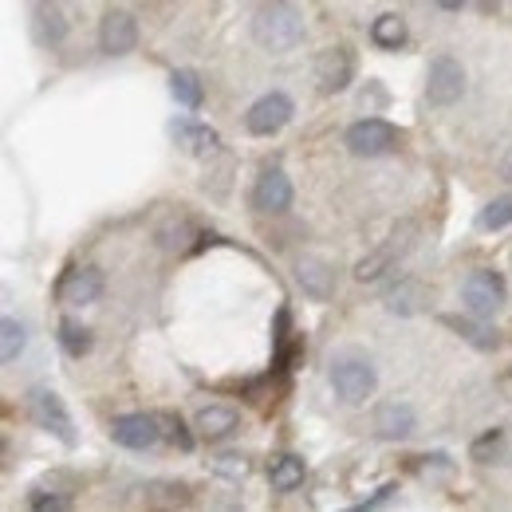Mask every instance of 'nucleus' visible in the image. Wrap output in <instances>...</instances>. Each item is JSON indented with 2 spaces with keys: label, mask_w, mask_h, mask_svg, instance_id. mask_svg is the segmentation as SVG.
Returning a JSON list of instances; mask_svg holds the SVG:
<instances>
[{
  "label": "nucleus",
  "mask_w": 512,
  "mask_h": 512,
  "mask_svg": "<svg viewBox=\"0 0 512 512\" xmlns=\"http://www.w3.org/2000/svg\"><path fill=\"white\" fill-rule=\"evenodd\" d=\"M253 40L264 52H292L304 40V12L288 0H268L253 16Z\"/></svg>",
  "instance_id": "f257e3e1"
},
{
  "label": "nucleus",
  "mask_w": 512,
  "mask_h": 512,
  "mask_svg": "<svg viewBox=\"0 0 512 512\" xmlns=\"http://www.w3.org/2000/svg\"><path fill=\"white\" fill-rule=\"evenodd\" d=\"M375 383H379L375 363L363 359V355H339V359L331 363V390H335L339 402H347V406L367 402V398L375 394Z\"/></svg>",
  "instance_id": "f03ea898"
},
{
  "label": "nucleus",
  "mask_w": 512,
  "mask_h": 512,
  "mask_svg": "<svg viewBox=\"0 0 512 512\" xmlns=\"http://www.w3.org/2000/svg\"><path fill=\"white\" fill-rule=\"evenodd\" d=\"M461 300H465L469 316H477V320H493V316L505 308L509 288H505V280H501L497 272L481 268V272H469V280L461 284Z\"/></svg>",
  "instance_id": "7ed1b4c3"
},
{
  "label": "nucleus",
  "mask_w": 512,
  "mask_h": 512,
  "mask_svg": "<svg viewBox=\"0 0 512 512\" xmlns=\"http://www.w3.org/2000/svg\"><path fill=\"white\" fill-rule=\"evenodd\" d=\"M28 410H32V422L48 434H56L64 446H75V426H71V414H67L64 398L48 386H36L28 394Z\"/></svg>",
  "instance_id": "20e7f679"
},
{
  "label": "nucleus",
  "mask_w": 512,
  "mask_h": 512,
  "mask_svg": "<svg viewBox=\"0 0 512 512\" xmlns=\"http://www.w3.org/2000/svg\"><path fill=\"white\" fill-rule=\"evenodd\" d=\"M292 115H296L292 99H288L284 91H268V95H260L253 107H249L245 127H249V134H256V138H268V134H276V130L288 127Z\"/></svg>",
  "instance_id": "39448f33"
},
{
  "label": "nucleus",
  "mask_w": 512,
  "mask_h": 512,
  "mask_svg": "<svg viewBox=\"0 0 512 512\" xmlns=\"http://www.w3.org/2000/svg\"><path fill=\"white\" fill-rule=\"evenodd\" d=\"M465 95V67L453 56H434L430 75H426V99L434 107H453Z\"/></svg>",
  "instance_id": "423d86ee"
},
{
  "label": "nucleus",
  "mask_w": 512,
  "mask_h": 512,
  "mask_svg": "<svg viewBox=\"0 0 512 512\" xmlns=\"http://www.w3.org/2000/svg\"><path fill=\"white\" fill-rule=\"evenodd\" d=\"M398 127H390L386 119H363L347 130V150L359 154V158H379V154H390L398 146Z\"/></svg>",
  "instance_id": "0eeeda50"
},
{
  "label": "nucleus",
  "mask_w": 512,
  "mask_h": 512,
  "mask_svg": "<svg viewBox=\"0 0 512 512\" xmlns=\"http://www.w3.org/2000/svg\"><path fill=\"white\" fill-rule=\"evenodd\" d=\"M111 438L123 449H150L162 442L158 414H119L111 422Z\"/></svg>",
  "instance_id": "6e6552de"
},
{
  "label": "nucleus",
  "mask_w": 512,
  "mask_h": 512,
  "mask_svg": "<svg viewBox=\"0 0 512 512\" xmlns=\"http://www.w3.org/2000/svg\"><path fill=\"white\" fill-rule=\"evenodd\" d=\"M355 79V52L351 48H327L316 60V83H320L323 95H335V91H347Z\"/></svg>",
  "instance_id": "1a4fd4ad"
},
{
  "label": "nucleus",
  "mask_w": 512,
  "mask_h": 512,
  "mask_svg": "<svg viewBox=\"0 0 512 512\" xmlns=\"http://www.w3.org/2000/svg\"><path fill=\"white\" fill-rule=\"evenodd\" d=\"M134 44H138V20L123 8H111L99 24V48L107 56H127L134 52Z\"/></svg>",
  "instance_id": "9d476101"
},
{
  "label": "nucleus",
  "mask_w": 512,
  "mask_h": 512,
  "mask_svg": "<svg viewBox=\"0 0 512 512\" xmlns=\"http://www.w3.org/2000/svg\"><path fill=\"white\" fill-rule=\"evenodd\" d=\"M288 205H292V182H288V174L276 170V166L260 170V178H256V186H253L256 213H284Z\"/></svg>",
  "instance_id": "9b49d317"
},
{
  "label": "nucleus",
  "mask_w": 512,
  "mask_h": 512,
  "mask_svg": "<svg viewBox=\"0 0 512 512\" xmlns=\"http://www.w3.org/2000/svg\"><path fill=\"white\" fill-rule=\"evenodd\" d=\"M414 422H418V414L402 398H386V402H379V410H375V430L383 434L386 442H398V438L414 434Z\"/></svg>",
  "instance_id": "f8f14e48"
},
{
  "label": "nucleus",
  "mask_w": 512,
  "mask_h": 512,
  "mask_svg": "<svg viewBox=\"0 0 512 512\" xmlns=\"http://www.w3.org/2000/svg\"><path fill=\"white\" fill-rule=\"evenodd\" d=\"M99 292H103V272L99 268H71L64 276V284H60V300L71 304V308H79V304H95L99 300Z\"/></svg>",
  "instance_id": "ddd939ff"
},
{
  "label": "nucleus",
  "mask_w": 512,
  "mask_h": 512,
  "mask_svg": "<svg viewBox=\"0 0 512 512\" xmlns=\"http://www.w3.org/2000/svg\"><path fill=\"white\" fill-rule=\"evenodd\" d=\"M296 284L312 300H331V292H335V268L327 260H320V256H304L296 264Z\"/></svg>",
  "instance_id": "4468645a"
},
{
  "label": "nucleus",
  "mask_w": 512,
  "mask_h": 512,
  "mask_svg": "<svg viewBox=\"0 0 512 512\" xmlns=\"http://www.w3.org/2000/svg\"><path fill=\"white\" fill-rule=\"evenodd\" d=\"M410 233H414V229H410V225H402V229H398V233L390 237V245H383L379 253L363 256V260L355 264V276H359L363 284H367V280H379L386 268H390V264H394L398 256L410 249Z\"/></svg>",
  "instance_id": "2eb2a0df"
},
{
  "label": "nucleus",
  "mask_w": 512,
  "mask_h": 512,
  "mask_svg": "<svg viewBox=\"0 0 512 512\" xmlns=\"http://www.w3.org/2000/svg\"><path fill=\"white\" fill-rule=\"evenodd\" d=\"M304 461L296 457V453H284V457H272V465H268V481H272V489L276 493H292V489H300L304 485Z\"/></svg>",
  "instance_id": "dca6fc26"
},
{
  "label": "nucleus",
  "mask_w": 512,
  "mask_h": 512,
  "mask_svg": "<svg viewBox=\"0 0 512 512\" xmlns=\"http://www.w3.org/2000/svg\"><path fill=\"white\" fill-rule=\"evenodd\" d=\"M197 434L201 438H225V434H233L237 430V410H229V406H205V410H197Z\"/></svg>",
  "instance_id": "f3484780"
},
{
  "label": "nucleus",
  "mask_w": 512,
  "mask_h": 512,
  "mask_svg": "<svg viewBox=\"0 0 512 512\" xmlns=\"http://www.w3.org/2000/svg\"><path fill=\"white\" fill-rule=\"evenodd\" d=\"M422 304H426V288L418 280H402L398 288L386 292V312H394V316H414Z\"/></svg>",
  "instance_id": "a211bd4d"
},
{
  "label": "nucleus",
  "mask_w": 512,
  "mask_h": 512,
  "mask_svg": "<svg viewBox=\"0 0 512 512\" xmlns=\"http://www.w3.org/2000/svg\"><path fill=\"white\" fill-rule=\"evenodd\" d=\"M36 40L44 44V48H60L67 40V20L60 8H36Z\"/></svg>",
  "instance_id": "6ab92c4d"
},
{
  "label": "nucleus",
  "mask_w": 512,
  "mask_h": 512,
  "mask_svg": "<svg viewBox=\"0 0 512 512\" xmlns=\"http://www.w3.org/2000/svg\"><path fill=\"white\" fill-rule=\"evenodd\" d=\"M174 134L186 142V150H193V154H201V158H209V154H217L221 150V134L209 127H197V123H178L174 127Z\"/></svg>",
  "instance_id": "aec40b11"
},
{
  "label": "nucleus",
  "mask_w": 512,
  "mask_h": 512,
  "mask_svg": "<svg viewBox=\"0 0 512 512\" xmlns=\"http://www.w3.org/2000/svg\"><path fill=\"white\" fill-rule=\"evenodd\" d=\"M371 40H375L379 48H386V52L402 48V44H406V20L394 16V12H383V16L371 24Z\"/></svg>",
  "instance_id": "412c9836"
},
{
  "label": "nucleus",
  "mask_w": 512,
  "mask_h": 512,
  "mask_svg": "<svg viewBox=\"0 0 512 512\" xmlns=\"http://www.w3.org/2000/svg\"><path fill=\"white\" fill-rule=\"evenodd\" d=\"M24 347H28V327L8 316V320L0 323V359L4 363H16Z\"/></svg>",
  "instance_id": "4be33fe9"
},
{
  "label": "nucleus",
  "mask_w": 512,
  "mask_h": 512,
  "mask_svg": "<svg viewBox=\"0 0 512 512\" xmlns=\"http://www.w3.org/2000/svg\"><path fill=\"white\" fill-rule=\"evenodd\" d=\"M170 91H174V99H178L182 107H190V111H197V107H201V99H205L201 79H197L193 71H186V67L170 75Z\"/></svg>",
  "instance_id": "5701e85b"
},
{
  "label": "nucleus",
  "mask_w": 512,
  "mask_h": 512,
  "mask_svg": "<svg viewBox=\"0 0 512 512\" xmlns=\"http://www.w3.org/2000/svg\"><path fill=\"white\" fill-rule=\"evenodd\" d=\"M446 327H453L465 343H473V347H481V351H489V347H497V331H489V327H481L477 316L473 320H457V316H446Z\"/></svg>",
  "instance_id": "b1692460"
},
{
  "label": "nucleus",
  "mask_w": 512,
  "mask_h": 512,
  "mask_svg": "<svg viewBox=\"0 0 512 512\" xmlns=\"http://www.w3.org/2000/svg\"><path fill=\"white\" fill-rule=\"evenodd\" d=\"M60 347H64L71 359H83V355L91 351V331H87L83 323L64 320L60 323Z\"/></svg>",
  "instance_id": "393cba45"
},
{
  "label": "nucleus",
  "mask_w": 512,
  "mask_h": 512,
  "mask_svg": "<svg viewBox=\"0 0 512 512\" xmlns=\"http://www.w3.org/2000/svg\"><path fill=\"white\" fill-rule=\"evenodd\" d=\"M477 225H481V229H505V225H512V197H493V201L477 213Z\"/></svg>",
  "instance_id": "a878e982"
},
{
  "label": "nucleus",
  "mask_w": 512,
  "mask_h": 512,
  "mask_svg": "<svg viewBox=\"0 0 512 512\" xmlns=\"http://www.w3.org/2000/svg\"><path fill=\"white\" fill-rule=\"evenodd\" d=\"M473 461H481V465H493V461H501L505 457V434L501 430H489L485 438H477L473 442Z\"/></svg>",
  "instance_id": "bb28decb"
},
{
  "label": "nucleus",
  "mask_w": 512,
  "mask_h": 512,
  "mask_svg": "<svg viewBox=\"0 0 512 512\" xmlns=\"http://www.w3.org/2000/svg\"><path fill=\"white\" fill-rule=\"evenodd\" d=\"M158 426H162V438H166V442H174L182 453H190L193 449V434L186 430V422H182L178 414H158Z\"/></svg>",
  "instance_id": "cd10ccee"
},
{
  "label": "nucleus",
  "mask_w": 512,
  "mask_h": 512,
  "mask_svg": "<svg viewBox=\"0 0 512 512\" xmlns=\"http://www.w3.org/2000/svg\"><path fill=\"white\" fill-rule=\"evenodd\" d=\"M213 469H217L221 477H233V481H241V477L249 473V465H245V457H237V453H221V457L213 461Z\"/></svg>",
  "instance_id": "c85d7f7f"
},
{
  "label": "nucleus",
  "mask_w": 512,
  "mask_h": 512,
  "mask_svg": "<svg viewBox=\"0 0 512 512\" xmlns=\"http://www.w3.org/2000/svg\"><path fill=\"white\" fill-rule=\"evenodd\" d=\"M186 237H190V225H186V221H170V225L162 229V245H166V249H182Z\"/></svg>",
  "instance_id": "c756f323"
},
{
  "label": "nucleus",
  "mask_w": 512,
  "mask_h": 512,
  "mask_svg": "<svg viewBox=\"0 0 512 512\" xmlns=\"http://www.w3.org/2000/svg\"><path fill=\"white\" fill-rule=\"evenodd\" d=\"M28 505H32L36 512H48V509H64L67 501H64V497H48L44 489H36V493L28 497Z\"/></svg>",
  "instance_id": "7c9ffc66"
},
{
  "label": "nucleus",
  "mask_w": 512,
  "mask_h": 512,
  "mask_svg": "<svg viewBox=\"0 0 512 512\" xmlns=\"http://www.w3.org/2000/svg\"><path fill=\"white\" fill-rule=\"evenodd\" d=\"M394 493H398V485H383V489H379V493H375V497H371V501H363V505H359V509H379V505H386V501H390V497H394Z\"/></svg>",
  "instance_id": "2f4dec72"
},
{
  "label": "nucleus",
  "mask_w": 512,
  "mask_h": 512,
  "mask_svg": "<svg viewBox=\"0 0 512 512\" xmlns=\"http://www.w3.org/2000/svg\"><path fill=\"white\" fill-rule=\"evenodd\" d=\"M501 178L512 186V150H505V158H501Z\"/></svg>",
  "instance_id": "473e14b6"
},
{
  "label": "nucleus",
  "mask_w": 512,
  "mask_h": 512,
  "mask_svg": "<svg viewBox=\"0 0 512 512\" xmlns=\"http://www.w3.org/2000/svg\"><path fill=\"white\" fill-rule=\"evenodd\" d=\"M465 0H438V8H446V12H457Z\"/></svg>",
  "instance_id": "72a5a7b5"
}]
</instances>
